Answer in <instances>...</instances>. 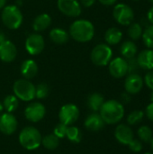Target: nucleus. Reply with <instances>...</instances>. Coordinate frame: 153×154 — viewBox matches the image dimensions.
Returning a JSON list of instances; mask_svg holds the SVG:
<instances>
[{
    "instance_id": "nucleus-1",
    "label": "nucleus",
    "mask_w": 153,
    "mask_h": 154,
    "mask_svg": "<svg viewBox=\"0 0 153 154\" xmlns=\"http://www.w3.org/2000/svg\"><path fill=\"white\" fill-rule=\"evenodd\" d=\"M99 112L105 124L108 125L117 124L124 116V105L120 101L115 99L105 101Z\"/></svg>"
},
{
    "instance_id": "nucleus-2",
    "label": "nucleus",
    "mask_w": 153,
    "mask_h": 154,
    "mask_svg": "<svg viewBox=\"0 0 153 154\" xmlns=\"http://www.w3.org/2000/svg\"><path fill=\"white\" fill-rule=\"evenodd\" d=\"M69 35L78 42H87L95 35L94 24L86 19H79L73 22L69 27Z\"/></svg>"
},
{
    "instance_id": "nucleus-3",
    "label": "nucleus",
    "mask_w": 153,
    "mask_h": 154,
    "mask_svg": "<svg viewBox=\"0 0 153 154\" xmlns=\"http://www.w3.org/2000/svg\"><path fill=\"white\" fill-rule=\"evenodd\" d=\"M1 19L3 23L9 29L16 30L23 23V14L15 5H5L2 9Z\"/></svg>"
},
{
    "instance_id": "nucleus-4",
    "label": "nucleus",
    "mask_w": 153,
    "mask_h": 154,
    "mask_svg": "<svg viewBox=\"0 0 153 154\" xmlns=\"http://www.w3.org/2000/svg\"><path fill=\"white\" fill-rule=\"evenodd\" d=\"M41 135L35 127L27 126L23 128L19 134V143L26 150L33 151L41 144Z\"/></svg>"
},
{
    "instance_id": "nucleus-5",
    "label": "nucleus",
    "mask_w": 153,
    "mask_h": 154,
    "mask_svg": "<svg viewBox=\"0 0 153 154\" xmlns=\"http://www.w3.org/2000/svg\"><path fill=\"white\" fill-rule=\"evenodd\" d=\"M90 58L95 65L105 67L111 61L113 58V51L110 45L106 43H99L93 48L90 53Z\"/></svg>"
},
{
    "instance_id": "nucleus-6",
    "label": "nucleus",
    "mask_w": 153,
    "mask_h": 154,
    "mask_svg": "<svg viewBox=\"0 0 153 154\" xmlns=\"http://www.w3.org/2000/svg\"><path fill=\"white\" fill-rule=\"evenodd\" d=\"M14 96L23 101L28 102L35 97V86L28 79H18L13 86Z\"/></svg>"
},
{
    "instance_id": "nucleus-7",
    "label": "nucleus",
    "mask_w": 153,
    "mask_h": 154,
    "mask_svg": "<svg viewBox=\"0 0 153 154\" xmlns=\"http://www.w3.org/2000/svg\"><path fill=\"white\" fill-rule=\"evenodd\" d=\"M113 16L119 24L127 26L133 22L134 12L130 5L124 3H120L115 5L113 9Z\"/></svg>"
},
{
    "instance_id": "nucleus-8",
    "label": "nucleus",
    "mask_w": 153,
    "mask_h": 154,
    "mask_svg": "<svg viewBox=\"0 0 153 154\" xmlns=\"http://www.w3.org/2000/svg\"><path fill=\"white\" fill-rule=\"evenodd\" d=\"M45 47V42L43 37L37 33H32L28 35L25 40V50L30 55L35 56L40 54Z\"/></svg>"
},
{
    "instance_id": "nucleus-9",
    "label": "nucleus",
    "mask_w": 153,
    "mask_h": 154,
    "mask_svg": "<svg viewBox=\"0 0 153 154\" xmlns=\"http://www.w3.org/2000/svg\"><path fill=\"white\" fill-rule=\"evenodd\" d=\"M79 116V109L74 104H67L64 105L59 113V118L60 123L66 125H73Z\"/></svg>"
},
{
    "instance_id": "nucleus-10",
    "label": "nucleus",
    "mask_w": 153,
    "mask_h": 154,
    "mask_svg": "<svg viewBox=\"0 0 153 154\" xmlns=\"http://www.w3.org/2000/svg\"><path fill=\"white\" fill-rule=\"evenodd\" d=\"M109 73L115 79H122L128 74V62L123 57L112 59L108 63Z\"/></svg>"
},
{
    "instance_id": "nucleus-11",
    "label": "nucleus",
    "mask_w": 153,
    "mask_h": 154,
    "mask_svg": "<svg viewBox=\"0 0 153 154\" xmlns=\"http://www.w3.org/2000/svg\"><path fill=\"white\" fill-rule=\"evenodd\" d=\"M59 10L69 17H78L81 14V5L78 0H58Z\"/></svg>"
},
{
    "instance_id": "nucleus-12",
    "label": "nucleus",
    "mask_w": 153,
    "mask_h": 154,
    "mask_svg": "<svg viewBox=\"0 0 153 154\" xmlns=\"http://www.w3.org/2000/svg\"><path fill=\"white\" fill-rule=\"evenodd\" d=\"M144 81L141 75L138 73L129 74L124 80V89L125 92L130 95H136L140 93L143 88Z\"/></svg>"
},
{
    "instance_id": "nucleus-13",
    "label": "nucleus",
    "mask_w": 153,
    "mask_h": 154,
    "mask_svg": "<svg viewBox=\"0 0 153 154\" xmlns=\"http://www.w3.org/2000/svg\"><path fill=\"white\" fill-rule=\"evenodd\" d=\"M45 114H46L45 106L39 102H34L28 105L24 110V116L26 119L32 123H37L41 121L44 117Z\"/></svg>"
},
{
    "instance_id": "nucleus-14",
    "label": "nucleus",
    "mask_w": 153,
    "mask_h": 154,
    "mask_svg": "<svg viewBox=\"0 0 153 154\" xmlns=\"http://www.w3.org/2000/svg\"><path fill=\"white\" fill-rule=\"evenodd\" d=\"M17 128V120L11 113L0 115V132L4 134L10 135L15 132Z\"/></svg>"
},
{
    "instance_id": "nucleus-15",
    "label": "nucleus",
    "mask_w": 153,
    "mask_h": 154,
    "mask_svg": "<svg viewBox=\"0 0 153 154\" xmlns=\"http://www.w3.org/2000/svg\"><path fill=\"white\" fill-rule=\"evenodd\" d=\"M17 55L15 45L8 40L0 42V60L4 62L13 61Z\"/></svg>"
},
{
    "instance_id": "nucleus-16",
    "label": "nucleus",
    "mask_w": 153,
    "mask_h": 154,
    "mask_svg": "<svg viewBox=\"0 0 153 154\" xmlns=\"http://www.w3.org/2000/svg\"><path fill=\"white\" fill-rule=\"evenodd\" d=\"M115 137L120 143L124 145H128L131 143V141L134 138L132 128L124 124L117 125V127L115 130Z\"/></svg>"
},
{
    "instance_id": "nucleus-17",
    "label": "nucleus",
    "mask_w": 153,
    "mask_h": 154,
    "mask_svg": "<svg viewBox=\"0 0 153 154\" xmlns=\"http://www.w3.org/2000/svg\"><path fill=\"white\" fill-rule=\"evenodd\" d=\"M137 63L140 68L146 70H153V50L145 49L139 52L136 57Z\"/></svg>"
},
{
    "instance_id": "nucleus-18",
    "label": "nucleus",
    "mask_w": 153,
    "mask_h": 154,
    "mask_svg": "<svg viewBox=\"0 0 153 154\" xmlns=\"http://www.w3.org/2000/svg\"><path fill=\"white\" fill-rule=\"evenodd\" d=\"M105 125V122L102 119L101 116L97 113H93L91 115H89L86 120H85V126L87 129L93 131V132H96L101 130Z\"/></svg>"
},
{
    "instance_id": "nucleus-19",
    "label": "nucleus",
    "mask_w": 153,
    "mask_h": 154,
    "mask_svg": "<svg viewBox=\"0 0 153 154\" xmlns=\"http://www.w3.org/2000/svg\"><path fill=\"white\" fill-rule=\"evenodd\" d=\"M38 73V65L33 60H25L21 65V74L26 79L34 78Z\"/></svg>"
},
{
    "instance_id": "nucleus-20",
    "label": "nucleus",
    "mask_w": 153,
    "mask_h": 154,
    "mask_svg": "<svg viewBox=\"0 0 153 154\" xmlns=\"http://www.w3.org/2000/svg\"><path fill=\"white\" fill-rule=\"evenodd\" d=\"M120 52L122 54V57L124 58L125 60H129L132 58H134L138 52V47L136 43L132 41H124L120 47Z\"/></svg>"
},
{
    "instance_id": "nucleus-21",
    "label": "nucleus",
    "mask_w": 153,
    "mask_h": 154,
    "mask_svg": "<svg viewBox=\"0 0 153 154\" xmlns=\"http://www.w3.org/2000/svg\"><path fill=\"white\" fill-rule=\"evenodd\" d=\"M51 24V17L48 14H41L37 15L32 22V28L35 32H42Z\"/></svg>"
},
{
    "instance_id": "nucleus-22",
    "label": "nucleus",
    "mask_w": 153,
    "mask_h": 154,
    "mask_svg": "<svg viewBox=\"0 0 153 154\" xmlns=\"http://www.w3.org/2000/svg\"><path fill=\"white\" fill-rule=\"evenodd\" d=\"M123 39V32L117 27H111L105 33V41L108 45H116Z\"/></svg>"
},
{
    "instance_id": "nucleus-23",
    "label": "nucleus",
    "mask_w": 153,
    "mask_h": 154,
    "mask_svg": "<svg viewBox=\"0 0 153 154\" xmlns=\"http://www.w3.org/2000/svg\"><path fill=\"white\" fill-rule=\"evenodd\" d=\"M50 38L56 44H64L69 40V33L62 28H53L50 32Z\"/></svg>"
},
{
    "instance_id": "nucleus-24",
    "label": "nucleus",
    "mask_w": 153,
    "mask_h": 154,
    "mask_svg": "<svg viewBox=\"0 0 153 154\" xmlns=\"http://www.w3.org/2000/svg\"><path fill=\"white\" fill-rule=\"evenodd\" d=\"M104 102V97L99 93H92L87 98V106L94 112L99 111Z\"/></svg>"
},
{
    "instance_id": "nucleus-25",
    "label": "nucleus",
    "mask_w": 153,
    "mask_h": 154,
    "mask_svg": "<svg viewBox=\"0 0 153 154\" xmlns=\"http://www.w3.org/2000/svg\"><path fill=\"white\" fill-rule=\"evenodd\" d=\"M128 30H127V33L129 38L132 41H137L139 39L142 38V32H143V27L141 23H134L133 22L132 23H130L128 25Z\"/></svg>"
},
{
    "instance_id": "nucleus-26",
    "label": "nucleus",
    "mask_w": 153,
    "mask_h": 154,
    "mask_svg": "<svg viewBox=\"0 0 153 154\" xmlns=\"http://www.w3.org/2000/svg\"><path fill=\"white\" fill-rule=\"evenodd\" d=\"M18 105H19L18 98L14 95L6 96L3 101L4 109H5V111L7 113H12V112L15 111L18 107Z\"/></svg>"
},
{
    "instance_id": "nucleus-27",
    "label": "nucleus",
    "mask_w": 153,
    "mask_h": 154,
    "mask_svg": "<svg viewBox=\"0 0 153 154\" xmlns=\"http://www.w3.org/2000/svg\"><path fill=\"white\" fill-rule=\"evenodd\" d=\"M142 42L147 49L153 50V24L147 25L145 29H143V32L142 35Z\"/></svg>"
},
{
    "instance_id": "nucleus-28",
    "label": "nucleus",
    "mask_w": 153,
    "mask_h": 154,
    "mask_svg": "<svg viewBox=\"0 0 153 154\" xmlns=\"http://www.w3.org/2000/svg\"><path fill=\"white\" fill-rule=\"evenodd\" d=\"M59 140L55 134H48L41 139V144L48 150H55L60 144Z\"/></svg>"
},
{
    "instance_id": "nucleus-29",
    "label": "nucleus",
    "mask_w": 153,
    "mask_h": 154,
    "mask_svg": "<svg viewBox=\"0 0 153 154\" xmlns=\"http://www.w3.org/2000/svg\"><path fill=\"white\" fill-rule=\"evenodd\" d=\"M138 137L139 140L144 143H150L153 138V132L151 127L148 125H142L138 129Z\"/></svg>"
},
{
    "instance_id": "nucleus-30",
    "label": "nucleus",
    "mask_w": 153,
    "mask_h": 154,
    "mask_svg": "<svg viewBox=\"0 0 153 154\" xmlns=\"http://www.w3.org/2000/svg\"><path fill=\"white\" fill-rule=\"evenodd\" d=\"M66 136L72 143H78L81 142V137H82L81 132L76 126H68Z\"/></svg>"
},
{
    "instance_id": "nucleus-31",
    "label": "nucleus",
    "mask_w": 153,
    "mask_h": 154,
    "mask_svg": "<svg viewBox=\"0 0 153 154\" xmlns=\"http://www.w3.org/2000/svg\"><path fill=\"white\" fill-rule=\"evenodd\" d=\"M145 114L142 110H134L131 112L127 116V123L129 125H135L141 123L144 117Z\"/></svg>"
},
{
    "instance_id": "nucleus-32",
    "label": "nucleus",
    "mask_w": 153,
    "mask_h": 154,
    "mask_svg": "<svg viewBox=\"0 0 153 154\" xmlns=\"http://www.w3.org/2000/svg\"><path fill=\"white\" fill-rule=\"evenodd\" d=\"M49 86L46 83H40L37 87H35V97L39 99H43L49 95Z\"/></svg>"
},
{
    "instance_id": "nucleus-33",
    "label": "nucleus",
    "mask_w": 153,
    "mask_h": 154,
    "mask_svg": "<svg viewBox=\"0 0 153 154\" xmlns=\"http://www.w3.org/2000/svg\"><path fill=\"white\" fill-rule=\"evenodd\" d=\"M67 129H68V125H66L62 123H60L55 126V128L53 130V134H55L59 139L64 138V137H66Z\"/></svg>"
},
{
    "instance_id": "nucleus-34",
    "label": "nucleus",
    "mask_w": 153,
    "mask_h": 154,
    "mask_svg": "<svg viewBox=\"0 0 153 154\" xmlns=\"http://www.w3.org/2000/svg\"><path fill=\"white\" fill-rule=\"evenodd\" d=\"M130 150L133 152H140L142 150V143L140 140L138 139H133L131 143L128 144Z\"/></svg>"
},
{
    "instance_id": "nucleus-35",
    "label": "nucleus",
    "mask_w": 153,
    "mask_h": 154,
    "mask_svg": "<svg viewBox=\"0 0 153 154\" xmlns=\"http://www.w3.org/2000/svg\"><path fill=\"white\" fill-rule=\"evenodd\" d=\"M127 62H128V73L129 74H131V73H136L138 68H140L139 65H138V63H137L136 57L127 60Z\"/></svg>"
},
{
    "instance_id": "nucleus-36",
    "label": "nucleus",
    "mask_w": 153,
    "mask_h": 154,
    "mask_svg": "<svg viewBox=\"0 0 153 154\" xmlns=\"http://www.w3.org/2000/svg\"><path fill=\"white\" fill-rule=\"evenodd\" d=\"M143 81H144V84L153 91V70H149L144 79H143Z\"/></svg>"
},
{
    "instance_id": "nucleus-37",
    "label": "nucleus",
    "mask_w": 153,
    "mask_h": 154,
    "mask_svg": "<svg viewBox=\"0 0 153 154\" xmlns=\"http://www.w3.org/2000/svg\"><path fill=\"white\" fill-rule=\"evenodd\" d=\"M144 114L146 115V116H147L151 121H153V102H151V103L147 106Z\"/></svg>"
},
{
    "instance_id": "nucleus-38",
    "label": "nucleus",
    "mask_w": 153,
    "mask_h": 154,
    "mask_svg": "<svg viewBox=\"0 0 153 154\" xmlns=\"http://www.w3.org/2000/svg\"><path fill=\"white\" fill-rule=\"evenodd\" d=\"M131 95L127 92H124L121 94V103L122 104H128L131 102Z\"/></svg>"
},
{
    "instance_id": "nucleus-39",
    "label": "nucleus",
    "mask_w": 153,
    "mask_h": 154,
    "mask_svg": "<svg viewBox=\"0 0 153 154\" xmlns=\"http://www.w3.org/2000/svg\"><path fill=\"white\" fill-rule=\"evenodd\" d=\"M96 0H80L82 5L85 7H91L96 3Z\"/></svg>"
},
{
    "instance_id": "nucleus-40",
    "label": "nucleus",
    "mask_w": 153,
    "mask_h": 154,
    "mask_svg": "<svg viewBox=\"0 0 153 154\" xmlns=\"http://www.w3.org/2000/svg\"><path fill=\"white\" fill-rule=\"evenodd\" d=\"M147 21L151 24H153V5L147 12Z\"/></svg>"
},
{
    "instance_id": "nucleus-41",
    "label": "nucleus",
    "mask_w": 153,
    "mask_h": 154,
    "mask_svg": "<svg viewBox=\"0 0 153 154\" xmlns=\"http://www.w3.org/2000/svg\"><path fill=\"white\" fill-rule=\"evenodd\" d=\"M98 1H99L102 5L109 6V5H115V4L116 3V1H117V0H98Z\"/></svg>"
},
{
    "instance_id": "nucleus-42",
    "label": "nucleus",
    "mask_w": 153,
    "mask_h": 154,
    "mask_svg": "<svg viewBox=\"0 0 153 154\" xmlns=\"http://www.w3.org/2000/svg\"><path fill=\"white\" fill-rule=\"evenodd\" d=\"M6 5V0H0V10L3 9Z\"/></svg>"
},
{
    "instance_id": "nucleus-43",
    "label": "nucleus",
    "mask_w": 153,
    "mask_h": 154,
    "mask_svg": "<svg viewBox=\"0 0 153 154\" xmlns=\"http://www.w3.org/2000/svg\"><path fill=\"white\" fill-rule=\"evenodd\" d=\"M4 41H5V34L3 32H0V42H2Z\"/></svg>"
},
{
    "instance_id": "nucleus-44",
    "label": "nucleus",
    "mask_w": 153,
    "mask_h": 154,
    "mask_svg": "<svg viewBox=\"0 0 153 154\" xmlns=\"http://www.w3.org/2000/svg\"><path fill=\"white\" fill-rule=\"evenodd\" d=\"M3 109H4V106H3V104L0 102V115L2 114V111H3Z\"/></svg>"
},
{
    "instance_id": "nucleus-45",
    "label": "nucleus",
    "mask_w": 153,
    "mask_h": 154,
    "mask_svg": "<svg viewBox=\"0 0 153 154\" xmlns=\"http://www.w3.org/2000/svg\"><path fill=\"white\" fill-rule=\"evenodd\" d=\"M150 143H151V149H152L153 151V138L151 139V141Z\"/></svg>"
},
{
    "instance_id": "nucleus-46",
    "label": "nucleus",
    "mask_w": 153,
    "mask_h": 154,
    "mask_svg": "<svg viewBox=\"0 0 153 154\" xmlns=\"http://www.w3.org/2000/svg\"><path fill=\"white\" fill-rule=\"evenodd\" d=\"M151 101L153 102V91L151 92Z\"/></svg>"
},
{
    "instance_id": "nucleus-47",
    "label": "nucleus",
    "mask_w": 153,
    "mask_h": 154,
    "mask_svg": "<svg viewBox=\"0 0 153 154\" xmlns=\"http://www.w3.org/2000/svg\"><path fill=\"white\" fill-rule=\"evenodd\" d=\"M149 1L151 2V5H153V0H149Z\"/></svg>"
},
{
    "instance_id": "nucleus-48",
    "label": "nucleus",
    "mask_w": 153,
    "mask_h": 154,
    "mask_svg": "<svg viewBox=\"0 0 153 154\" xmlns=\"http://www.w3.org/2000/svg\"><path fill=\"white\" fill-rule=\"evenodd\" d=\"M144 154H153V152H146V153Z\"/></svg>"
},
{
    "instance_id": "nucleus-49",
    "label": "nucleus",
    "mask_w": 153,
    "mask_h": 154,
    "mask_svg": "<svg viewBox=\"0 0 153 154\" xmlns=\"http://www.w3.org/2000/svg\"><path fill=\"white\" fill-rule=\"evenodd\" d=\"M133 1H140V0H133Z\"/></svg>"
}]
</instances>
